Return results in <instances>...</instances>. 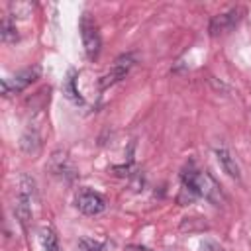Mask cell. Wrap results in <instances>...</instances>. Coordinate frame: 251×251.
<instances>
[{
	"label": "cell",
	"instance_id": "6da1fadb",
	"mask_svg": "<svg viewBox=\"0 0 251 251\" xmlns=\"http://www.w3.org/2000/svg\"><path fill=\"white\" fill-rule=\"evenodd\" d=\"M182 188L190 190L194 196H202V198L210 200L216 206H220L224 202V194H222L220 184L206 171H192V169L184 171L182 173Z\"/></svg>",
	"mask_w": 251,
	"mask_h": 251
},
{
	"label": "cell",
	"instance_id": "7a4b0ae2",
	"mask_svg": "<svg viewBox=\"0 0 251 251\" xmlns=\"http://www.w3.org/2000/svg\"><path fill=\"white\" fill-rule=\"evenodd\" d=\"M76 208L82 212V214H86V216H98V214H102L104 212V208H106V202H104V198L98 194V192H94V190H88V188H80L78 192H76Z\"/></svg>",
	"mask_w": 251,
	"mask_h": 251
},
{
	"label": "cell",
	"instance_id": "3957f363",
	"mask_svg": "<svg viewBox=\"0 0 251 251\" xmlns=\"http://www.w3.org/2000/svg\"><path fill=\"white\" fill-rule=\"evenodd\" d=\"M37 76H39V67H31V69H25V71L18 73V75L12 76V78H2V94H4V96L18 94V92H22L27 84H31Z\"/></svg>",
	"mask_w": 251,
	"mask_h": 251
},
{
	"label": "cell",
	"instance_id": "277c9868",
	"mask_svg": "<svg viewBox=\"0 0 251 251\" xmlns=\"http://www.w3.org/2000/svg\"><path fill=\"white\" fill-rule=\"evenodd\" d=\"M80 35H82V43H84V51L90 59H94L98 53H100V35H98V29L94 25V22H90V18L84 14V18L80 20Z\"/></svg>",
	"mask_w": 251,
	"mask_h": 251
},
{
	"label": "cell",
	"instance_id": "5b68a950",
	"mask_svg": "<svg viewBox=\"0 0 251 251\" xmlns=\"http://www.w3.org/2000/svg\"><path fill=\"white\" fill-rule=\"evenodd\" d=\"M239 10H229V12H224V14H216V16H212V20H210V25H208V29H210V33L212 35H222V33H227L237 22H239Z\"/></svg>",
	"mask_w": 251,
	"mask_h": 251
},
{
	"label": "cell",
	"instance_id": "8992f818",
	"mask_svg": "<svg viewBox=\"0 0 251 251\" xmlns=\"http://www.w3.org/2000/svg\"><path fill=\"white\" fill-rule=\"evenodd\" d=\"M131 65H133V59H131V55L120 57V59L116 61L114 69H112V71H110L106 76H102V78H104V80L100 82V84H102V88H106V86H110V84H114V82L122 80V78L127 75V71L131 69Z\"/></svg>",
	"mask_w": 251,
	"mask_h": 251
},
{
	"label": "cell",
	"instance_id": "52a82bcc",
	"mask_svg": "<svg viewBox=\"0 0 251 251\" xmlns=\"http://www.w3.org/2000/svg\"><path fill=\"white\" fill-rule=\"evenodd\" d=\"M216 159H218L220 167L224 169V173H226L227 176H231V178H235V180H239V178H241L239 165H237L235 157H233L226 147H218V149H216Z\"/></svg>",
	"mask_w": 251,
	"mask_h": 251
},
{
	"label": "cell",
	"instance_id": "ba28073f",
	"mask_svg": "<svg viewBox=\"0 0 251 251\" xmlns=\"http://www.w3.org/2000/svg\"><path fill=\"white\" fill-rule=\"evenodd\" d=\"M41 243H43V249L45 251H61L59 247V241H57V235L51 227H43L41 229Z\"/></svg>",
	"mask_w": 251,
	"mask_h": 251
},
{
	"label": "cell",
	"instance_id": "9c48e42d",
	"mask_svg": "<svg viewBox=\"0 0 251 251\" xmlns=\"http://www.w3.org/2000/svg\"><path fill=\"white\" fill-rule=\"evenodd\" d=\"M0 35H2V41H6V43L18 41V31H16V25L12 24V20H10V18H4V20H2Z\"/></svg>",
	"mask_w": 251,
	"mask_h": 251
},
{
	"label": "cell",
	"instance_id": "30bf717a",
	"mask_svg": "<svg viewBox=\"0 0 251 251\" xmlns=\"http://www.w3.org/2000/svg\"><path fill=\"white\" fill-rule=\"evenodd\" d=\"M31 4L29 2H12L10 4V10H12V14H14V18L18 16V18H25V16H29L31 14Z\"/></svg>",
	"mask_w": 251,
	"mask_h": 251
},
{
	"label": "cell",
	"instance_id": "8fae6325",
	"mask_svg": "<svg viewBox=\"0 0 251 251\" xmlns=\"http://www.w3.org/2000/svg\"><path fill=\"white\" fill-rule=\"evenodd\" d=\"M78 247H80V251H102L104 249V243L102 241H96V239H90V237H82L78 241Z\"/></svg>",
	"mask_w": 251,
	"mask_h": 251
},
{
	"label": "cell",
	"instance_id": "7c38bea8",
	"mask_svg": "<svg viewBox=\"0 0 251 251\" xmlns=\"http://www.w3.org/2000/svg\"><path fill=\"white\" fill-rule=\"evenodd\" d=\"M200 251H224V247H222L220 243H216V241H212V239H206V241L202 243V247H200Z\"/></svg>",
	"mask_w": 251,
	"mask_h": 251
}]
</instances>
